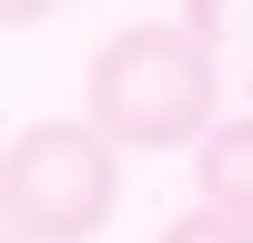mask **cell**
<instances>
[{"mask_svg": "<svg viewBox=\"0 0 253 243\" xmlns=\"http://www.w3.org/2000/svg\"><path fill=\"white\" fill-rule=\"evenodd\" d=\"M213 40L182 20H132L91 51V122L132 152H172V142L213 132Z\"/></svg>", "mask_w": 253, "mask_h": 243, "instance_id": "obj_1", "label": "cell"}, {"mask_svg": "<svg viewBox=\"0 0 253 243\" xmlns=\"http://www.w3.org/2000/svg\"><path fill=\"white\" fill-rule=\"evenodd\" d=\"M122 202V142L101 122H31L0 152V223L10 243H91Z\"/></svg>", "mask_w": 253, "mask_h": 243, "instance_id": "obj_2", "label": "cell"}, {"mask_svg": "<svg viewBox=\"0 0 253 243\" xmlns=\"http://www.w3.org/2000/svg\"><path fill=\"white\" fill-rule=\"evenodd\" d=\"M193 182H203V202H213V213H243V223H253V112H243V122H213V132H203V162H193Z\"/></svg>", "mask_w": 253, "mask_h": 243, "instance_id": "obj_3", "label": "cell"}, {"mask_svg": "<svg viewBox=\"0 0 253 243\" xmlns=\"http://www.w3.org/2000/svg\"><path fill=\"white\" fill-rule=\"evenodd\" d=\"M162 243H253V223L203 202V213H172V223H162Z\"/></svg>", "mask_w": 253, "mask_h": 243, "instance_id": "obj_4", "label": "cell"}, {"mask_svg": "<svg viewBox=\"0 0 253 243\" xmlns=\"http://www.w3.org/2000/svg\"><path fill=\"white\" fill-rule=\"evenodd\" d=\"M223 20H233V0H182V31H203V40H213Z\"/></svg>", "mask_w": 253, "mask_h": 243, "instance_id": "obj_5", "label": "cell"}, {"mask_svg": "<svg viewBox=\"0 0 253 243\" xmlns=\"http://www.w3.org/2000/svg\"><path fill=\"white\" fill-rule=\"evenodd\" d=\"M61 0H0V20H10V31H31V20H51Z\"/></svg>", "mask_w": 253, "mask_h": 243, "instance_id": "obj_6", "label": "cell"}]
</instances>
